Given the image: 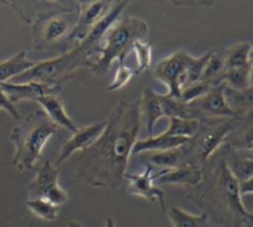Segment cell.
Returning <instances> with one entry per match:
<instances>
[{
	"mask_svg": "<svg viewBox=\"0 0 253 227\" xmlns=\"http://www.w3.org/2000/svg\"><path fill=\"white\" fill-rule=\"evenodd\" d=\"M106 120L100 137L81 151L77 177L92 187L116 189L127 173L132 148L138 140L142 124L139 99L119 101Z\"/></svg>",
	"mask_w": 253,
	"mask_h": 227,
	"instance_id": "6da1fadb",
	"label": "cell"
},
{
	"mask_svg": "<svg viewBox=\"0 0 253 227\" xmlns=\"http://www.w3.org/2000/svg\"><path fill=\"white\" fill-rule=\"evenodd\" d=\"M204 166L195 162H185L173 169H160L157 172L158 185L198 187L204 178Z\"/></svg>",
	"mask_w": 253,
	"mask_h": 227,
	"instance_id": "4fadbf2b",
	"label": "cell"
},
{
	"mask_svg": "<svg viewBox=\"0 0 253 227\" xmlns=\"http://www.w3.org/2000/svg\"><path fill=\"white\" fill-rule=\"evenodd\" d=\"M227 164L228 169L239 182L247 181L253 177L252 152L236 150L226 144V149L221 155Z\"/></svg>",
	"mask_w": 253,
	"mask_h": 227,
	"instance_id": "e0dca14e",
	"label": "cell"
},
{
	"mask_svg": "<svg viewBox=\"0 0 253 227\" xmlns=\"http://www.w3.org/2000/svg\"><path fill=\"white\" fill-rule=\"evenodd\" d=\"M252 114L247 116H234L218 120L206 121V127H200L198 133L188 143L190 155L193 156V162L204 164L225 143L230 133L240 127ZM204 122V121H202Z\"/></svg>",
	"mask_w": 253,
	"mask_h": 227,
	"instance_id": "8992f818",
	"label": "cell"
},
{
	"mask_svg": "<svg viewBox=\"0 0 253 227\" xmlns=\"http://www.w3.org/2000/svg\"><path fill=\"white\" fill-rule=\"evenodd\" d=\"M194 55L177 50L162 58L154 67V77L167 87L166 96L180 98V91L185 85L186 71Z\"/></svg>",
	"mask_w": 253,
	"mask_h": 227,
	"instance_id": "ba28073f",
	"label": "cell"
},
{
	"mask_svg": "<svg viewBox=\"0 0 253 227\" xmlns=\"http://www.w3.org/2000/svg\"><path fill=\"white\" fill-rule=\"evenodd\" d=\"M252 63L236 67L225 69L218 78V84H224L226 87L233 90H245L252 87Z\"/></svg>",
	"mask_w": 253,
	"mask_h": 227,
	"instance_id": "603a6c76",
	"label": "cell"
},
{
	"mask_svg": "<svg viewBox=\"0 0 253 227\" xmlns=\"http://www.w3.org/2000/svg\"><path fill=\"white\" fill-rule=\"evenodd\" d=\"M107 125V120L90 123L81 127L72 133L70 138L61 146L55 160V166L64 163L71 155L77 151H83L90 147L103 133Z\"/></svg>",
	"mask_w": 253,
	"mask_h": 227,
	"instance_id": "7c38bea8",
	"label": "cell"
},
{
	"mask_svg": "<svg viewBox=\"0 0 253 227\" xmlns=\"http://www.w3.org/2000/svg\"><path fill=\"white\" fill-rule=\"evenodd\" d=\"M66 227H84V226L77 220H68L66 222Z\"/></svg>",
	"mask_w": 253,
	"mask_h": 227,
	"instance_id": "836d02e7",
	"label": "cell"
},
{
	"mask_svg": "<svg viewBox=\"0 0 253 227\" xmlns=\"http://www.w3.org/2000/svg\"><path fill=\"white\" fill-rule=\"evenodd\" d=\"M79 7L76 9H64L40 17L36 25V40L41 44H53L65 38L71 32L78 17Z\"/></svg>",
	"mask_w": 253,
	"mask_h": 227,
	"instance_id": "30bf717a",
	"label": "cell"
},
{
	"mask_svg": "<svg viewBox=\"0 0 253 227\" xmlns=\"http://www.w3.org/2000/svg\"><path fill=\"white\" fill-rule=\"evenodd\" d=\"M189 197L224 227H239L252 222L253 214L247 210L234 178L221 156L214 162L209 176L203 178Z\"/></svg>",
	"mask_w": 253,
	"mask_h": 227,
	"instance_id": "7a4b0ae2",
	"label": "cell"
},
{
	"mask_svg": "<svg viewBox=\"0 0 253 227\" xmlns=\"http://www.w3.org/2000/svg\"><path fill=\"white\" fill-rule=\"evenodd\" d=\"M131 50H133L136 58L137 67L134 69L135 74L148 70L151 64V43L144 40H137L134 42Z\"/></svg>",
	"mask_w": 253,
	"mask_h": 227,
	"instance_id": "83f0119b",
	"label": "cell"
},
{
	"mask_svg": "<svg viewBox=\"0 0 253 227\" xmlns=\"http://www.w3.org/2000/svg\"><path fill=\"white\" fill-rule=\"evenodd\" d=\"M201 121L196 118L168 117V126L162 132L166 135L192 139L200 130Z\"/></svg>",
	"mask_w": 253,
	"mask_h": 227,
	"instance_id": "d4e9b609",
	"label": "cell"
},
{
	"mask_svg": "<svg viewBox=\"0 0 253 227\" xmlns=\"http://www.w3.org/2000/svg\"><path fill=\"white\" fill-rule=\"evenodd\" d=\"M157 172L154 167L146 164L144 170L140 173L128 174L126 173L125 179L127 180V192L131 195L138 196L149 202H158L162 211H166L165 195L163 190L155 186Z\"/></svg>",
	"mask_w": 253,
	"mask_h": 227,
	"instance_id": "8fae6325",
	"label": "cell"
},
{
	"mask_svg": "<svg viewBox=\"0 0 253 227\" xmlns=\"http://www.w3.org/2000/svg\"><path fill=\"white\" fill-rule=\"evenodd\" d=\"M211 87L212 86H211L209 83L202 81L188 84L181 89L179 99L186 104L191 103L207 93Z\"/></svg>",
	"mask_w": 253,
	"mask_h": 227,
	"instance_id": "f1b7e54d",
	"label": "cell"
},
{
	"mask_svg": "<svg viewBox=\"0 0 253 227\" xmlns=\"http://www.w3.org/2000/svg\"><path fill=\"white\" fill-rule=\"evenodd\" d=\"M0 87L2 88L8 99L14 105L21 101H36L41 96L47 94H55L60 89V87L58 86H50L35 82H6L1 83Z\"/></svg>",
	"mask_w": 253,
	"mask_h": 227,
	"instance_id": "5bb4252c",
	"label": "cell"
},
{
	"mask_svg": "<svg viewBox=\"0 0 253 227\" xmlns=\"http://www.w3.org/2000/svg\"><path fill=\"white\" fill-rule=\"evenodd\" d=\"M252 41L241 40L222 49L224 70L252 63Z\"/></svg>",
	"mask_w": 253,
	"mask_h": 227,
	"instance_id": "44dd1931",
	"label": "cell"
},
{
	"mask_svg": "<svg viewBox=\"0 0 253 227\" xmlns=\"http://www.w3.org/2000/svg\"><path fill=\"white\" fill-rule=\"evenodd\" d=\"M224 85V84H223ZM224 97L228 106L241 116L252 114L253 110V87L245 90H233L224 85Z\"/></svg>",
	"mask_w": 253,
	"mask_h": 227,
	"instance_id": "7402d4cb",
	"label": "cell"
},
{
	"mask_svg": "<svg viewBox=\"0 0 253 227\" xmlns=\"http://www.w3.org/2000/svg\"><path fill=\"white\" fill-rule=\"evenodd\" d=\"M99 42L87 36L72 49L48 59L36 61L34 66L21 75L13 78L14 83H41L61 87V84L72 78L76 70L82 66L91 67L92 54Z\"/></svg>",
	"mask_w": 253,
	"mask_h": 227,
	"instance_id": "277c9868",
	"label": "cell"
},
{
	"mask_svg": "<svg viewBox=\"0 0 253 227\" xmlns=\"http://www.w3.org/2000/svg\"><path fill=\"white\" fill-rule=\"evenodd\" d=\"M223 89V84L212 86L203 96L188 103L190 117L199 119L200 121H208L241 116L228 106Z\"/></svg>",
	"mask_w": 253,
	"mask_h": 227,
	"instance_id": "9c48e42d",
	"label": "cell"
},
{
	"mask_svg": "<svg viewBox=\"0 0 253 227\" xmlns=\"http://www.w3.org/2000/svg\"><path fill=\"white\" fill-rule=\"evenodd\" d=\"M27 208L38 218L44 221H55L58 217L59 206L53 204L44 198H27L26 201Z\"/></svg>",
	"mask_w": 253,
	"mask_h": 227,
	"instance_id": "484cf974",
	"label": "cell"
},
{
	"mask_svg": "<svg viewBox=\"0 0 253 227\" xmlns=\"http://www.w3.org/2000/svg\"><path fill=\"white\" fill-rule=\"evenodd\" d=\"M160 103L162 107V111L164 114V117H183V118H191L190 113L188 110V106L186 103L182 102L178 98L169 97L165 94H159Z\"/></svg>",
	"mask_w": 253,
	"mask_h": 227,
	"instance_id": "4316f807",
	"label": "cell"
},
{
	"mask_svg": "<svg viewBox=\"0 0 253 227\" xmlns=\"http://www.w3.org/2000/svg\"><path fill=\"white\" fill-rule=\"evenodd\" d=\"M139 109L141 115V122L147 132V137L153 135V130L156 122L164 117L162 111L159 93L150 87H145L139 99Z\"/></svg>",
	"mask_w": 253,
	"mask_h": 227,
	"instance_id": "2e32d148",
	"label": "cell"
},
{
	"mask_svg": "<svg viewBox=\"0 0 253 227\" xmlns=\"http://www.w3.org/2000/svg\"><path fill=\"white\" fill-rule=\"evenodd\" d=\"M190 152L188 143L184 146L159 151V152H151L148 157V165L152 167H159L161 169H173L175 167L180 166L185 162H189Z\"/></svg>",
	"mask_w": 253,
	"mask_h": 227,
	"instance_id": "d6986e66",
	"label": "cell"
},
{
	"mask_svg": "<svg viewBox=\"0 0 253 227\" xmlns=\"http://www.w3.org/2000/svg\"><path fill=\"white\" fill-rule=\"evenodd\" d=\"M192 139L185 137H176L160 133L158 135H152L141 140H137L132 148V155L141 153H151L170 150L186 145Z\"/></svg>",
	"mask_w": 253,
	"mask_h": 227,
	"instance_id": "ac0fdd59",
	"label": "cell"
},
{
	"mask_svg": "<svg viewBox=\"0 0 253 227\" xmlns=\"http://www.w3.org/2000/svg\"><path fill=\"white\" fill-rule=\"evenodd\" d=\"M35 170L34 179L26 188L28 198H44L59 207L65 204L69 195L59 185V172L56 166L49 160H45Z\"/></svg>",
	"mask_w": 253,
	"mask_h": 227,
	"instance_id": "52a82bcc",
	"label": "cell"
},
{
	"mask_svg": "<svg viewBox=\"0 0 253 227\" xmlns=\"http://www.w3.org/2000/svg\"><path fill=\"white\" fill-rule=\"evenodd\" d=\"M149 31L147 23L136 16H125L116 20L105 32L94 53L98 58L92 62L91 71L98 76H105L114 61L125 63L135 41L142 40Z\"/></svg>",
	"mask_w": 253,
	"mask_h": 227,
	"instance_id": "3957f363",
	"label": "cell"
},
{
	"mask_svg": "<svg viewBox=\"0 0 253 227\" xmlns=\"http://www.w3.org/2000/svg\"><path fill=\"white\" fill-rule=\"evenodd\" d=\"M239 191L241 196L245 195V194H251L253 191V186H252V179L247 180V181H243V182H239Z\"/></svg>",
	"mask_w": 253,
	"mask_h": 227,
	"instance_id": "1f68e13d",
	"label": "cell"
},
{
	"mask_svg": "<svg viewBox=\"0 0 253 227\" xmlns=\"http://www.w3.org/2000/svg\"><path fill=\"white\" fill-rule=\"evenodd\" d=\"M134 75H135L134 69H131L130 67L126 66L125 63H120L115 72L112 82L108 86V91L115 92V91L121 90L131 80V78Z\"/></svg>",
	"mask_w": 253,
	"mask_h": 227,
	"instance_id": "f546056e",
	"label": "cell"
},
{
	"mask_svg": "<svg viewBox=\"0 0 253 227\" xmlns=\"http://www.w3.org/2000/svg\"><path fill=\"white\" fill-rule=\"evenodd\" d=\"M176 5H180V6H190V7H210L211 6L213 3L212 2H174Z\"/></svg>",
	"mask_w": 253,
	"mask_h": 227,
	"instance_id": "d6a6232c",
	"label": "cell"
},
{
	"mask_svg": "<svg viewBox=\"0 0 253 227\" xmlns=\"http://www.w3.org/2000/svg\"><path fill=\"white\" fill-rule=\"evenodd\" d=\"M36 61L30 60L27 50H21L9 58L0 61V84L10 82L13 78L29 70Z\"/></svg>",
	"mask_w": 253,
	"mask_h": 227,
	"instance_id": "ffe728a7",
	"label": "cell"
},
{
	"mask_svg": "<svg viewBox=\"0 0 253 227\" xmlns=\"http://www.w3.org/2000/svg\"><path fill=\"white\" fill-rule=\"evenodd\" d=\"M167 215L172 227H208L210 220L204 212L195 214L176 205L167 210Z\"/></svg>",
	"mask_w": 253,
	"mask_h": 227,
	"instance_id": "cb8c5ba5",
	"label": "cell"
},
{
	"mask_svg": "<svg viewBox=\"0 0 253 227\" xmlns=\"http://www.w3.org/2000/svg\"><path fill=\"white\" fill-rule=\"evenodd\" d=\"M0 110H2L4 112H6L7 114H9L15 119H19L20 118V114H19L17 108L8 99V97L6 96V94L4 93V91L2 90L1 87H0Z\"/></svg>",
	"mask_w": 253,
	"mask_h": 227,
	"instance_id": "4dcf8cb0",
	"label": "cell"
},
{
	"mask_svg": "<svg viewBox=\"0 0 253 227\" xmlns=\"http://www.w3.org/2000/svg\"><path fill=\"white\" fill-rule=\"evenodd\" d=\"M57 128L42 110L25 115L10 133V140L15 146L13 166L20 171L35 169L43 148Z\"/></svg>",
	"mask_w": 253,
	"mask_h": 227,
	"instance_id": "5b68a950",
	"label": "cell"
},
{
	"mask_svg": "<svg viewBox=\"0 0 253 227\" xmlns=\"http://www.w3.org/2000/svg\"><path fill=\"white\" fill-rule=\"evenodd\" d=\"M36 102L42 107V111L57 127H64L71 133H74L78 129L67 114L62 100L57 95H43L39 97Z\"/></svg>",
	"mask_w": 253,
	"mask_h": 227,
	"instance_id": "9a60e30c",
	"label": "cell"
},
{
	"mask_svg": "<svg viewBox=\"0 0 253 227\" xmlns=\"http://www.w3.org/2000/svg\"><path fill=\"white\" fill-rule=\"evenodd\" d=\"M105 227H116L114 219L111 217H108L106 220V223H105Z\"/></svg>",
	"mask_w": 253,
	"mask_h": 227,
	"instance_id": "e575fe53",
	"label": "cell"
}]
</instances>
